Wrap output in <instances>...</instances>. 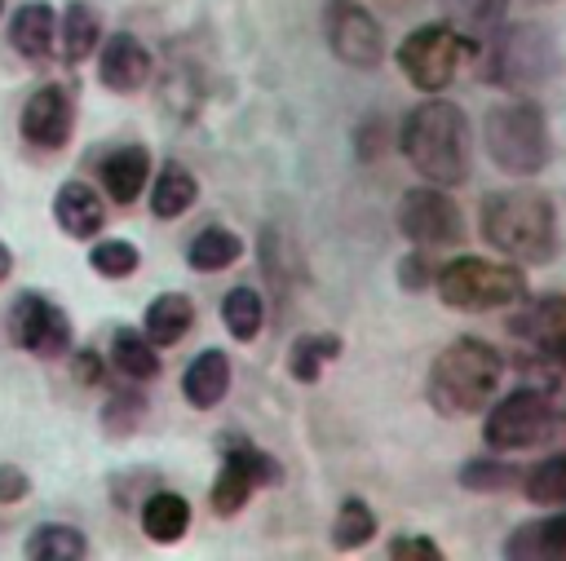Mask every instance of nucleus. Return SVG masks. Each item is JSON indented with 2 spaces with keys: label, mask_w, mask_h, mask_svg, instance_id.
<instances>
[{
  "label": "nucleus",
  "mask_w": 566,
  "mask_h": 561,
  "mask_svg": "<svg viewBox=\"0 0 566 561\" xmlns=\"http://www.w3.org/2000/svg\"><path fill=\"white\" fill-rule=\"evenodd\" d=\"M478 230L486 239V247L513 256V261H531V265H548L557 252V212L553 199L544 190L531 186H513V190H495L482 199L478 212Z\"/></svg>",
  "instance_id": "f257e3e1"
},
{
  "label": "nucleus",
  "mask_w": 566,
  "mask_h": 561,
  "mask_svg": "<svg viewBox=\"0 0 566 561\" xmlns=\"http://www.w3.org/2000/svg\"><path fill=\"white\" fill-rule=\"evenodd\" d=\"M402 155L407 163L433 186H460L469 177V119L455 102H420L402 124Z\"/></svg>",
  "instance_id": "f03ea898"
},
{
  "label": "nucleus",
  "mask_w": 566,
  "mask_h": 561,
  "mask_svg": "<svg viewBox=\"0 0 566 561\" xmlns=\"http://www.w3.org/2000/svg\"><path fill=\"white\" fill-rule=\"evenodd\" d=\"M500 375H504L500 349L486 345V340H478V336H460V340H451L433 358L424 393H429V402L442 415L460 420V415H478V411H486L495 402Z\"/></svg>",
  "instance_id": "7ed1b4c3"
},
{
  "label": "nucleus",
  "mask_w": 566,
  "mask_h": 561,
  "mask_svg": "<svg viewBox=\"0 0 566 561\" xmlns=\"http://www.w3.org/2000/svg\"><path fill=\"white\" fill-rule=\"evenodd\" d=\"M557 44L548 35V27L539 22H509L500 31L486 35V53H482V80L509 93H526L539 88L557 75Z\"/></svg>",
  "instance_id": "20e7f679"
},
{
  "label": "nucleus",
  "mask_w": 566,
  "mask_h": 561,
  "mask_svg": "<svg viewBox=\"0 0 566 561\" xmlns=\"http://www.w3.org/2000/svg\"><path fill=\"white\" fill-rule=\"evenodd\" d=\"M482 146H486L491 163L509 177H535L553 155V137H548L544 110L535 102L491 106L482 119Z\"/></svg>",
  "instance_id": "39448f33"
},
{
  "label": "nucleus",
  "mask_w": 566,
  "mask_h": 561,
  "mask_svg": "<svg viewBox=\"0 0 566 561\" xmlns=\"http://www.w3.org/2000/svg\"><path fill=\"white\" fill-rule=\"evenodd\" d=\"M433 287H438L447 309H464V314L504 309V305H517L526 296V278L517 265H500V261H482V256L447 261L438 269Z\"/></svg>",
  "instance_id": "423d86ee"
},
{
  "label": "nucleus",
  "mask_w": 566,
  "mask_h": 561,
  "mask_svg": "<svg viewBox=\"0 0 566 561\" xmlns=\"http://www.w3.org/2000/svg\"><path fill=\"white\" fill-rule=\"evenodd\" d=\"M562 424H566V406L553 398V389L522 384V389L504 393V398L486 411L482 437H486L491 451H526V446L548 442Z\"/></svg>",
  "instance_id": "0eeeda50"
},
{
  "label": "nucleus",
  "mask_w": 566,
  "mask_h": 561,
  "mask_svg": "<svg viewBox=\"0 0 566 561\" xmlns=\"http://www.w3.org/2000/svg\"><path fill=\"white\" fill-rule=\"evenodd\" d=\"M473 53H478V40L460 35L451 22H429V27H416V31L398 44L394 62H398V71H402L420 93H442V88L455 80V71H460Z\"/></svg>",
  "instance_id": "6e6552de"
},
{
  "label": "nucleus",
  "mask_w": 566,
  "mask_h": 561,
  "mask_svg": "<svg viewBox=\"0 0 566 561\" xmlns=\"http://www.w3.org/2000/svg\"><path fill=\"white\" fill-rule=\"evenodd\" d=\"M398 230L420 247V252H438V247H460L464 243V221L455 199L442 186H416L398 199Z\"/></svg>",
  "instance_id": "1a4fd4ad"
},
{
  "label": "nucleus",
  "mask_w": 566,
  "mask_h": 561,
  "mask_svg": "<svg viewBox=\"0 0 566 561\" xmlns=\"http://www.w3.org/2000/svg\"><path fill=\"white\" fill-rule=\"evenodd\" d=\"M323 35H327V49L354 71H371L385 62L380 22L354 0H327L323 4Z\"/></svg>",
  "instance_id": "9d476101"
},
{
  "label": "nucleus",
  "mask_w": 566,
  "mask_h": 561,
  "mask_svg": "<svg viewBox=\"0 0 566 561\" xmlns=\"http://www.w3.org/2000/svg\"><path fill=\"white\" fill-rule=\"evenodd\" d=\"M279 477H283V468L274 464V455L256 451L252 442H226V459H221V473L212 481V512L234 517L252 499V490L274 486Z\"/></svg>",
  "instance_id": "9b49d317"
},
{
  "label": "nucleus",
  "mask_w": 566,
  "mask_h": 561,
  "mask_svg": "<svg viewBox=\"0 0 566 561\" xmlns=\"http://www.w3.org/2000/svg\"><path fill=\"white\" fill-rule=\"evenodd\" d=\"M13 345H22L35 358H62L71 349V322L53 300L22 292L13 300Z\"/></svg>",
  "instance_id": "f8f14e48"
},
{
  "label": "nucleus",
  "mask_w": 566,
  "mask_h": 561,
  "mask_svg": "<svg viewBox=\"0 0 566 561\" xmlns=\"http://www.w3.org/2000/svg\"><path fill=\"white\" fill-rule=\"evenodd\" d=\"M509 331L517 340H526L535 353L566 367V296H539V300L522 305L509 318Z\"/></svg>",
  "instance_id": "ddd939ff"
},
{
  "label": "nucleus",
  "mask_w": 566,
  "mask_h": 561,
  "mask_svg": "<svg viewBox=\"0 0 566 561\" xmlns=\"http://www.w3.org/2000/svg\"><path fill=\"white\" fill-rule=\"evenodd\" d=\"M71 128H75V106H71L66 88L44 84V88H35V93L27 97V106H22V137H27L31 146L57 150V146H66Z\"/></svg>",
  "instance_id": "4468645a"
},
{
  "label": "nucleus",
  "mask_w": 566,
  "mask_h": 561,
  "mask_svg": "<svg viewBox=\"0 0 566 561\" xmlns=\"http://www.w3.org/2000/svg\"><path fill=\"white\" fill-rule=\"evenodd\" d=\"M97 71H102V84L111 93H137L150 80V53L142 49L137 35L119 31V35H111L102 44V66Z\"/></svg>",
  "instance_id": "2eb2a0df"
},
{
  "label": "nucleus",
  "mask_w": 566,
  "mask_h": 561,
  "mask_svg": "<svg viewBox=\"0 0 566 561\" xmlns=\"http://www.w3.org/2000/svg\"><path fill=\"white\" fill-rule=\"evenodd\" d=\"M226 389H230V358L221 349H203L181 375V393L195 411H212L226 398Z\"/></svg>",
  "instance_id": "dca6fc26"
},
{
  "label": "nucleus",
  "mask_w": 566,
  "mask_h": 561,
  "mask_svg": "<svg viewBox=\"0 0 566 561\" xmlns=\"http://www.w3.org/2000/svg\"><path fill=\"white\" fill-rule=\"evenodd\" d=\"M53 31H57V18H53V4L44 0H31L13 13L9 22V44L27 57V62H44L53 53Z\"/></svg>",
  "instance_id": "f3484780"
},
{
  "label": "nucleus",
  "mask_w": 566,
  "mask_h": 561,
  "mask_svg": "<svg viewBox=\"0 0 566 561\" xmlns=\"http://www.w3.org/2000/svg\"><path fill=\"white\" fill-rule=\"evenodd\" d=\"M97 172L115 203H133L142 194V186L150 181V155H146V146H119L102 159Z\"/></svg>",
  "instance_id": "a211bd4d"
},
{
  "label": "nucleus",
  "mask_w": 566,
  "mask_h": 561,
  "mask_svg": "<svg viewBox=\"0 0 566 561\" xmlns=\"http://www.w3.org/2000/svg\"><path fill=\"white\" fill-rule=\"evenodd\" d=\"M504 557H535V561L566 557V512H553V517H539V521L517 526L504 539Z\"/></svg>",
  "instance_id": "6ab92c4d"
},
{
  "label": "nucleus",
  "mask_w": 566,
  "mask_h": 561,
  "mask_svg": "<svg viewBox=\"0 0 566 561\" xmlns=\"http://www.w3.org/2000/svg\"><path fill=\"white\" fill-rule=\"evenodd\" d=\"M53 216H57V225H62L71 239H88V234L102 230L106 208H102V199H97L84 181H66V186L57 190V199H53Z\"/></svg>",
  "instance_id": "aec40b11"
},
{
  "label": "nucleus",
  "mask_w": 566,
  "mask_h": 561,
  "mask_svg": "<svg viewBox=\"0 0 566 561\" xmlns=\"http://www.w3.org/2000/svg\"><path fill=\"white\" fill-rule=\"evenodd\" d=\"M190 322H195V305H190V296H181V292H164V296H155L150 305H146V318H142V331H146V340L150 345H177L186 331H190Z\"/></svg>",
  "instance_id": "412c9836"
},
{
  "label": "nucleus",
  "mask_w": 566,
  "mask_h": 561,
  "mask_svg": "<svg viewBox=\"0 0 566 561\" xmlns=\"http://www.w3.org/2000/svg\"><path fill=\"white\" fill-rule=\"evenodd\" d=\"M195 199H199V181H195V172H190L186 163L168 159V163L159 168L155 186H150V212H155L159 221H172V216H181Z\"/></svg>",
  "instance_id": "4be33fe9"
},
{
  "label": "nucleus",
  "mask_w": 566,
  "mask_h": 561,
  "mask_svg": "<svg viewBox=\"0 0 566 561\" xmlns=\"http://www.w3.org/2000/svg\"><path fill=\"white\" fill-rule=\"evenodd\" d=\"M239 256H243V239H239L234 230H226V225L199 230V234L190 239V247H186V261H190V269H199V274H217V269L234 265Z\"/></svg>",
  "instance_id": "5701e85b"
},
{
  "label": "nucleus",
  "mask_w": 566,
  "mask_h": 561,
  "mask_svg": "<svg viewBox=\"0 0 566 561\" xmlns=\"http://www.w3.org/2000/svg\"><path fill=\"white\" fill-rule=\"evenodd\" d=\"M336 353H340V336H332V331H305V336H296L292 349H287V371H292V380H301V384H318L323 367H327Z\"/></svg>",
  "instance_id": "b1692460"
},
{
  "label": "nucleus",
  "mask_w": 566,
  "mask_h": 561,
  "mask_svg": "<svg viewBox=\"0 0 566 561\" xmlns=\"http://www.w3.org/2000/svg\"><path fill=\"white\" fill-rule=\"evenodd\" d=\"M190 526V504L172 490H159L142 504V530L155 539V543H177Z\"/></svg>",
  "instance_id": "393cba45"
},
{
  "label": "nucleus",
  "mask_w": 566,
  "mask_h": 561,
  "mask_svg": "<svg viewBox=\"0 0 566 561\" xmlns=\"http://www.w3.org/2000/svg\"><path fill=\"white\" fill-rule=\"evenodd\" d=\"M221 322H226V331L234 336V340H256V331H261V322H265V305H261V292L256 287H230L226 292V300H221Z\"/></svg>",
  "instance_id": "a878e982"
},
{
  "label": "nucleus",
  "mask_w": 566,
  "mask_h": 561,
  "mask_svg": "<svg viewBox=\"0 0 566 561\" xmlns=\"http://www.w3.org/2000/svg\"><path fill=\"white\" fill-rule=\"evenodd\" d=\"M84 552H88L84 530L66 526V521H44L27 539V557H40V561H71V557H84Z\"/></svg>",
  "instance_id": "bb28decb"
},
{
  "label": "nucleus",
  "mask_w": 566,
  "mask_h": 561,
  "mask_svg": "<svg viewBox=\"0 0 566 561\" xmlns=\"http://www.w3.org/2000/svg\"><path fill=\"white\" fill-rule=\"evenodd\" d=\"M97 40H102V18H97V9L84 4V0H75V4L66 9V18H62V57H66V62H84V57L97 49Z\"/></svg>",
  "instance_id": "cd10ccee"
},
{
  "label": "nucleus",
  "mask_w": 566,
  "mask_h": 561,
  "mask_svg": "<svg viewBox=\"0 0 566 561\" xmlns=\"http://www.w3.org/2000/svg\"><path fill=\"white\" fill-rule=\"evenodd\" d=\"M111 358H115V367H119L128 380H155V375H159V353H155V345L146 340V331H133V327L115 331Z\"/></svg>",
  "instance_id": "c85d7f7f"
},
{
  "label": "nucleus",
  "mask_w": 566,
  "mask_h": 561,
  "mask_svg": "<svg viewBox=\"0 0 566 561\" xmlns=\"http://www.w3.org/2000/svg\"><path fill=\"white\" fill-rule=\"evenodd\" d=\"M504 9H509V0H442L447 22L469 40H486L495 31V22L504 18Z\"/></svg>",
  "instance_id": "c756f323"
},
{
  "label": "nucleus",
  "mask_w": 566,
  "mask_h": 561,
  "mask_svg": "<svg viewBox=\"0 0 566 561\" xmlns=\"http://www.w3.org/2000/svg\"><path fill=\"white\" fill-rule=\"evenodd\" d=\"M376 534V512L363 504V499H345L336 508V521H332V548L336 552H349V548H363L367 539Z\"/></svg>",
  "instance_id": "7c9ffc66"
},
{
  "label": "nucleus",
  "mask_w": 566,
  "mask_h": 561,
  "mask_svg": "<svg viewBox=\"0 0 566 561\" xmlns=\"http://www.w3.org/2000/svg\"><path fill=\"white\" fill-rule=\"evenodd\" d=\"M517 486L526 490L531 504H566V455L539 459L531 473H522Z\"/></svg>",
  "instance_id": "2f4dec72"
},
{
  "label": "nucleus",
  "mask_w": 566,
  "mask_h": 561,
  "mask_svg": "<svg viewBox=\"0 0 566 561\" xmlns=\"http://www.w3.org/2000/svg\"><path fill=\"white\" fill-rule=\"evenodd\" d=\"M517 481H522V473L504 459H469L460 468V486H469V490H509Z\"/></svg>",
  "instance_id": "473e14b6"
},
{
  "label": "nucleus",
  "mask_w": 566,
  "mask_h": 561,
  "mask_svg": "<svg viewBox=\"0 0 566 561\" xmlns=\"http://www.w3.org/2000/svg\"><path fill=\"white\" fill-rule=\"evenodd\" d=\"M88 261H93V269L106 274V278H128V274L137 269V247H133L128 239H106V243H97V247L88 252Z\"/></svg>",
  "instance_id": "72a5a7b5"
},
{
  "label": "nucleus",
  "mask_w": 566,
  "mask_h": 561,
  "mask_svg": "<svg viewBox=\"0 0 566 561\" xmlns=\"http://www.w3.org/2000/svg\"><path fill=\"white\" fill-rule=\"evenodd\" d=\"M354 146H358V159H376L385 146H389V124L380 119V115H371V119H363L358 128H354Z\"/></svg>",
  "instance_id": "f704fd0d"
},
{
  "label": "nucleus",
  "mask_w": 566,
  "mask_h": 561,
  "mask_svg": "<svg viewBox=\"0 0 566 561\" xmlns=\"http://www.w3.org/2000/svg\"><path fill=\"white\" fill-rule=\"evenodd\" d=\"M429 278H433V269H429L424 252H407V256L398 261V283H402L407 292H424Z\"/></svg>",
  "instance_id": "c9c22d12"
},
{
  "label": "nucleus",
  "mask_w": 566,
  "mask_h": 561,
  "mask_svg": "<svg viewBox=\"0 0 566 561\" xmlns=\"http://www.w3.org/2000/svg\"><path fill=\"white\" fill-rule=\"evenodd\" d=\"M389 557H442V548L424 534H398L389 539Z\"/></svg>",
  "instance_id": "e433bc0d"
},
{
  "label": "nucleus",
  "mask_w": 566,
  "mask_h": 561,
  "mask_svg": "<svg viewBox=\"0 0 566 561\" xmlns=\"http://www.w3.org/2000/svg\"><path fill=\"white\" fill-rule=\"evenodd\" d=\"M27 490H31L27 473H18L13 464H0V504H13V499H22Z\"/></svg>",
  "instance_id": "4c0bfd02"
},
{
  "label": "nucleus",
  "mask_w": 566,
  "mask_h": 561,
  "mask_svg": "<svg viewBox=\"0 0 566 561\" xmlns=\"http://www.w3.org/2000/svg\"><path fill=\"white\" fill-rule=\"evenodd\" d=\"M75 380L80 384H97L102 380V362H97V353H75Z\"/></svg>",
  "instance_id": "58836bf2"
},
{
  "label": "nucleus",
  "mask_w": 566,
  "mask_h": 561,
  "mask_svg": "<svg viewBox=\"0 0 566 561\" xmlns=\"http://www.w3.org/2000/svg\"><path fill=\"white\" fill-rule=\"evenodd\" d=\"M9 269H13V252L4 247V239H0V283L9 278Z\"/></svg>",
  "instance_id": "ea45409f"
},
{
  "label": "nucleus",
  "mask_w": 566,
  "mask_h": 561,
  "mask_svg": "<svg viewBox=\"0 0 566 561\" xmlns=\"http://www.w3.org/2000/svg\"><path fill=\"white\" fill-rule=\"evenodd\" d=\"M0 9H4V0H0Z\"/></svg>",
  "instance_id": "a19ab883"
}]
</instances>
